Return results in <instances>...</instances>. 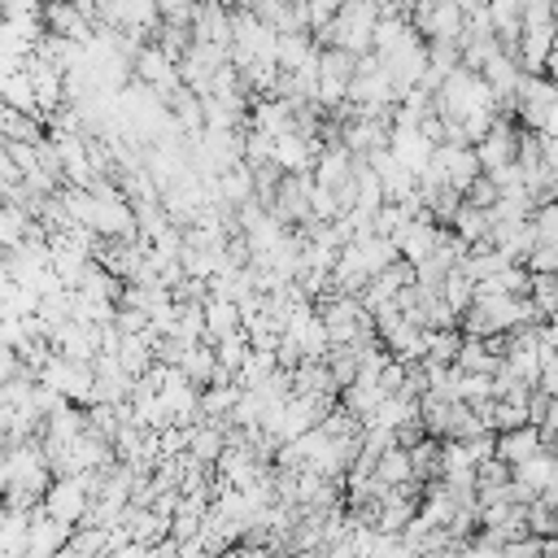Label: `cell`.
<instances>
[{"label": "cell", "instance_id": "6da1fadb", "mask_svg": "<svg viewBox=\"0 0 558 558\" xmlns=\"http://www.w3.org/2000/svg\"><path fill=\"white\" fill-rule=\"evenodd\" d=\"M100 471H78V475H52L44 497H39V510L52 514L57 523L65 527H78L87 519V506H92V488H96Z\"/></svg>", "mask_w": 558, "mask_h": 558}, {"label": "cell", "instance_id": "7a4b0ae2", "mask_svg": "<svg viewBox=\"0 0 558 558\" xmlns=\"http://www.w3.org/2000/svg\"><path fill=\"white\" fill-rule=\"evenodd\" d=\"M432 148H436V140H427L423 126H410V122H392V126H388V153H392L405 170L418 174V170L432 161Z\"/></svg>", "mask_w": 558, "mask_h": 558}, {"label": "cell", "instance_id": "3957f363", "mask_svg": "<svg viewBox=\"0 0 558 558\" xmlns=\"http://www.w3.org/2000/svg\"><path fill=\"white\" fill-rule=\"evenodd\" d=\"M187 31H192V39H201V44H222V48H231V9H227L222 0H196Z\"/></svg>", "mask_w": 558, "mask_h": 558}, {"label": "cell", "instance_id": "277c9868", "mask_svg": "<svg viewBox=\"0 0 558 558\" xmlns=\"http://www.w3.org/2000/svg\"><path fill=\"white\" fill-rule=\"evenodd\" d=\"M440 231H445V227H436L427 214H418V218H405V222H401V231L392 235V244H397V253L414 266V262H423V257L436 248Z\"/></svg>", "mask_w": 558, "mask_h": 558}, {"label": "cell", "instance_id": "5b68a950", "mask_svg": "<svg viewBox=\"0 0 558 558\" xmlns=\"http://www.w3.org/2000/svg\"><path fill=\"white\" fill-rule=\"evenodd\" d=\"M65 541H70V527L57 523L52 514H44V510L35 506V510H31V532H26V554H31V558H52V554L65 549Z\"/></svg>", "mask_w": 558, "mask_h": 558}, {"label": "cell", "instance_id": "8992f818", "mask_svg": "<svg viewBox=\"0 0 558 558\" xmlns=\"http://www.w3.org/2000/svg\"><path fill=\"white\" fill-rule=\"evenodd\" d=\"M536 449H545V436H541V423H519V427H501L497 432V458H506L510 466L532 458Z\"/></svg>", "mask_w": 558, "mask_h": 558}, {"label": "cell", "instance_id": "52a82bcc", "mask_svg": "<svg viewBox=\"0 0 558 558\" xmlns=\"http://www.w3.org/2000/svg\"><path fill=\"white\" fill-rule=\"evenodd\" d=\"M31 510H35V506H9V501H0V554H9V558L26 554Z\"/></svg>", "mask_w": 558, "mask_h": 558}, {"label": "cell", "instance_id": "ba28073f", "mask_svg": "<svg viewBox=\"0 0 558 558\" xmlns=\"http://www.w3.org/2000/svg\"><path fill=\"white\" fill-rule=\"evenodd\" d=\"M179 371L196 384V388H205L209 379H214V371H218V357H214V340H192L187 349H183V357H179Z\"/></svg>", "mask_w": 558, "mask_h": 558}, {"label": "cell", "instance_id": "9c48e42d", "mask_svg": "<svg viewBox=\"0 0 558 558\" xmlns=\"http://www.w3.org/2000/svg\"><path fill=\"white\" fill-rule=\"evenodd\" d=\"M205 340H218V336H231L240 331V305L227 301V296H205Z\"/></svg>", "mask_w": 558, "mask_h": 558}, {"label": "cell", "instance_id": "30bf717a", "mask_svg": "<svg viewBox=\"0 0 558 558\" xmlns=\"http://www.w3.org/2000/svg\"><path fill=\"white\" fill-rule=\"evenodd\" d=\"M375 480H384L388 488H401L414 480V466H410V449L405 445H388L384 453H375Z\"/></svg>", "mask_w": 558, "mask_h": 558}, {"label": "cell", "instance_id": "8fae6325", "mask_svg": "<svg viewBox=\"0 0 558 558\" xmlns=\"http://www.w3.org/2000/svg\"><path fill=\"white\" fill-rule=\"evenodd\" d=\"M488 227H493L488 209H484V205H471V201L462 196V205H458V214H453L449 231H453V235H462L466 244H480V240H488Z\"/></svg>", "mask_w": 558, "mask_h": 558}, {"label": "cell", "instance_id": "7c38bea8", "mask_svg": "<svg viewBox=\"0 0 558 558\" xmlns=\"http://www.w3.org/2000/svg\"><path fill=\"white\" fill-rule=\"evenodd\" d=\"M440 296H445V301H449V305L462 314V310L475 301V279H471L462 266H449V275L440 279Z\"/></svg>", "mask_w": 558, "mask_h": 558}, {"label": "cell", "instance_id": "4fadbf2b", "mask_svg": "<svg viewBox=\"0 0 558 558\" xmlns=\"http://www.w3.org/2000/svg\"><path fill=\"white\" fill-rule=\"evenodd\" d=\"M532 227H536V244H558V196L532 209Z\"/></svg>", "mask_w": 558, "mask_h": 558}, {"label": "cell", "instance_id": "5bb4252c", "mask_svg": "<svg viewBox=\"0 0 558 558\" xmlns=\"http://www.w3.org/2000/svg\"><path fill=\"white\" fill-rule=\"evenodd\" d=\"M405 218H410V214H405V209H401L397 201H384V205H379V209L371 214V227H375L379 235H397Z\"/></svg>", "mask_w": 558, "mask_h": 558}, {"label": "cell", "instance_id": "9a60e30c", "mask_svg": "<svg viewBox=\"0 0 558 558\" xmlns=\"http://www.w3.org/2000/svg\"><path fill=\"white\" fill-rule=\"evenodd\" d=\"M192 9H196V0H157V17L161 22H174V26H187L192 22Z\"/></svg>", "mask_w": 558, "mask_h": 558}]
</instances>
